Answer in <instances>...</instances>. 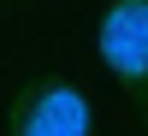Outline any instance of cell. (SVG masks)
Returning a JSON list of instances; mask_svg holds the SVG:
<instances>
[{
  "instance_id": "1",
  "label": "cell",
  "mask_w": 148,
  "mask_h": 136,
  "mask_svg": "<svg viewBox=\"0 0 148 136\" xmlns=\"http://www.w3.org/2000/svg\"><path fill=\"white\" fill-rule=\"evenodd\" d=\"M101 53L125 77H148V0H119L101 24Z\"/></svg>"
},
{
  "instance_id": "2",
  "label": "cell",
  "mask_w": 148,
  "mask_h": 136,
  "mask_svg": "<svg viewBox=\"0 0 148 136\" xmlns=\"http://www.w3.org/2000/svg\"><path fill=\"white\" fill-rule=\"evenodd\" d=\"M24 136H89V107L71 89H47L24 113Z\"/></svg>"
}]
</instances>
